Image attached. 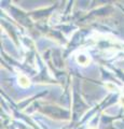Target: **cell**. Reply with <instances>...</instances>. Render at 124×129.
<instances>
[{
    "label": "cell",
    "instance_id": "3957f363",
    "mask_svg": "<svg viewBox=\"0 0 124 129\" xmlns=\"http://www.w3.org/2000/svg\"><path fill=\"white\" fill-rule=\"evenodd\" d=\"M105 87L107 88L108 90H110V91H114L115 89H117V86H115L114 84H112V83H107V84H105Z\"/></svg>",
    "mask_w": 124,
    "mask_h": 129
},
{
    "label": "cell",
    "instance_id": "6da1fadb",
    "mask_svg": "<svg viewBox=\"0 0 124 129\" xmlns=\"http://www.w3.org/2000/svg\"><path fill=\"white\" fill-rule=\"evenodd\" d=\"M18 85L23 88H27L30 86V80L27 78L25 74H19L18 75Z\"/></svg>",
    "mask_w": 124,
    "mask_h": 129
},
{
    "label": "cell",
    "instance_id": "7a4b0ae2",
    "mask_svg": "<svg viewBox=\"0 0 124 129\" xmlns=\"http://www.w3.org/2000/svg\"><path fill=\"white\" fill-rule=\"evenodd\" d=\"M77 61H78V63L82 64V66H87V64L90 63V61H91V58L87 55H82L81 54V55H79L77 57Z\"/></svg>",
    "mask_w": 124,
    "mask_h": 129
},
{
    "label": "cell",
    "instance_id": "5b68a950",
    "mask_svg": "<svg viewBox=\"0 0 124 129\" xmlns=\"http://www.w3.org/2000/svg\"><path fill=\"white\" fill-rule=\"evenodd\" d=\"M89 129H97V128L94 127V126H91V127H89Z\"/></svg>",
    "mask_w": 124,
    "mask_h": 129
},
{
    "label": "cell",
    "instance_id": "277c9868",
    "mask_svg": "<svg viewBox=\"0 0 124 129\" xmlns=\"http://www.w3.org/2000/svg\"><path fill=\"white\" fill-rule=\"evenodd\" d=\"M119 104L121 106L122 108H124V96H122L121 98L119 99Z\"/></svg>",
    "mask_w": 124,
    "mask_h": 129
}]
</instances>
